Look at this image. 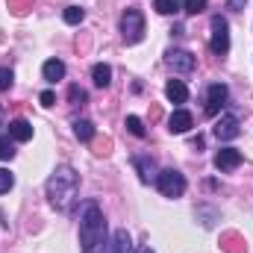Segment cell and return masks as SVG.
<instances>
[{
	"label": "cell",
	"instance_id": "obj_22",
	"mask_svg": "<svg viewBox=\"0 0 253 253\" xmlns=\"http://www.w3.org/2000/svg\"><path fill=\"white\" fill-rule=\"evenodd\" d=\"M85 97H88V94H85L80 85H71V88H68V100H71L74 106H83V103H85Z\"/></svg>",
	"mask_w": 253,
	"mask_h": 253
},
{
	"label": "cell",
	"instance_id": "obj_15",
	"mask_svg": "<svg viewBox=\"0 0 253 253\" xmlns=\"http://www.w3.org/2000/svg\"><path fill=\"white\" fill-rule=\"evenodd\" d=\"M91 80H94V85H97V88H106V85H109V83H112V68H109V65H94V68H91Z\"/></svg>",
	"mask_w": 253,
	"mask_h": 253
},
{
	"label": "cell",
	"instance_id": "obj_24",
	"mask_svg": "<svg viewBox=\"0 0 253 253\" xmlns=\"http://www.w3.org/2000/svg\"><path fill=\"white\" fill-rule=\"evenodd\" d=\"M12 80H15L12 68H0V91H9L12 88Z\"/></svg>",
	"mask_w": 253,
	"mask_h": 253
},
{
	"label": "cell",
	"instance_id": "obj_8",
	"mask_svg": "<svg viewBox=\"0 0 253 253\" xmlns=\"http://www.w3.org/2000/svg\"><path fill=\"white\" fill-rule=\"evenodd\" d=\"M212 132H215V138H221V141H230V138H236L239 132H242V126H239V118L233 115V112H227V115H221L215 126H212Z\"/></svg>",
	"mask_w": 253,
	"mask_h": 253
},
{
	"label": "cell",
	"instance_id": "obj_26",
	"mask_svg": "<svg viewBox=\"0 0 253 253\" xmlns=\"http://www.w3.org/2000/svg\"><path fill=\"white\" fill-rule=\"evenodd\" d=\"M39 100H42V106H53V103H56V94H53V91H42Z\"/></svg>",
	"mask_w": 253,
	"mask_h": 253
},
{
	"label": "cell",
	"instance_id": "obj_12",
	"mask_svg": "<svg viewBox=\"0 0 253 253\" xmlns=\"http://www.w3.org/2000/svg\"><path fill=\"white\" fill-rule=\"evenodd\" d=\"M191 126H194V118H191V112H186V109H177L171 118H168V129L171 132H189Z\"/></svg>",
	"mask_w": 253,
	"mask_h": 253
},
{
	"label": "cell",
	"instance_id": "obj_7",
	"mask_svg": "<svg viewBox=\"0 0 253 253\" xmlns=\"http://www.w3.org/2000/svg\"><path fill=\"white\" fill-rule=\"evenodd\" d=\"M227 97H230V88L224 83H212L206 88V115H218L227 106Z\"/></svg>",
	"mask_w": 253,
	"mask_h": 253
},
{
	"label": "cell",
	"instance_id": "obj_11",
	"mask_svg": "<svg viewBox=\"0 0 253 253\" xmlns=\"http://www.w3.org/2000/svg\"><path fill=\"white\" fill-rule=\"evenodd\" d=\"M9 138H12V141H30V138H33V124H30L27 118L9 121Z\"/></svg>",
	"mask_w": 253,
	"mask_h": 253
},
{
	"label": "cell",
	"instance_id": "obj_29",
	"mask_svg": "<svg viewBox=\"0 0 253 253\" xmlns=\"http://www.w3.org/2000/svg\"><path fill=\"white\" fill-rule=\"evenodd\" d=\"M0 121H3V109H0Z\"/></svg>",
	"mask_w": 253,
	"mask_h": 253
},
{
	"label": "cell",
	"instance_id": "obj_2",
	"mask_svg": "<svg viewBox=\"0 0 253 253\" xmlns=\"http://www.w3.org/2000/svg\"><path fill=\"white\" fill-rule=\"evenodd\" d=\"M77 191H80V174L71 165H62V168H56L50 174V180H47V200L59 212H68L74 206Z\"/></svg>",
	"mask_w": 253,
	"mask_h": 253
},
{
	"label": "cell",
	"instance_id": "obj_3",
	"mask_svg": "<svg viewBox=\"0 0 253 253\" xmlns=\"http://www.w3.org/2000/svg\"><path fill=\"white\" fill-rule=\"evenodd\" d=\"M121 36L126 44H138L144 39V15L141 9H124L121 15Z\"/></svg>",
	"mask_w": 253,
	"mask_h": 253
},
{
	"label": "cell",
	"instance_id": "obj_25",
	"mask_svg": "<svg viewBox=\"0 0 253 253\" xmlns=\"http://www.w3.org/2000/svg\"><path fill=\"white\" fill-rule=\"evenodd\" d=\"M12 186H15V177H12L6 168H0V194H6Z\"/></svg>",
	"mask_w": 253,
	"mask_h": 253
},
{
	"label": "cell",
	"instance_id": "obj_21",
	"mask_svg": "<svg viewBox=\"0 0 253 253\" xmlns=\"http://www.w3.org/2000/svg\"><path fill=\"white\" fill-rule=\"evenodd\" d=\"M15 156V141L9 138V135H0V159L6 162V159H12Z\"/></svg>",
	"mask_w": 253,
	"mask_h": 253
},
{
	"label": "cell",
	"instance_id": "obj_20",
	"mask_svg": "<svg viewBox=\"0 0 253 253\" xmlns=\"http://www.w3.org/2000/svg\"><path fill=\"white\" fill-rule=\"evenodd\" d=\"M126 129H129L135 138H144V135H147V129H144V124H141V118H135V115H126Z\"/></svg>",
	"mask_w": 253,
	"mask_h": 253
},
{
	"label": "cell",
	"instance_id": "obj_13",
	"mask_svg": "<svg viewBox=\"0 0 253 253\" xmlns=\"http://www.w3.org/2000/svg\"><path fill=\"white\" fill-rule=\"evenodd\" d=\"M165 97H168L171 103H186V100H189L186 83H183V80H171V83L165 85Z\"/></svg>",
	"mask_w": 253,
	"mask_h": 253
},
{
	"label": "cell",
	"instance_id": "obj_1",
	"mask_svg": "<svg viewBox=\"0 0 253 253\" xmlns=\"http://www.w3.org/2000/svg\"><path fill=\"white\" fill-rule=\"evenodd\" d=\"M80 245H83V253H103V248H106V218H103V209L94 200L83 203Z\"/></svg>",
	"mask_w": 253,
	"mask_h": 253
},
{
	"label": "cell",
	"instance_id": "obj_18",
	"mask_svg": "<svg viewBox=\"0 0 253 253\" xmlns=\"http://www.w3.org/2000/svg\"><path fill=\"white\" fill-rule=\"evenodd\" d=\"M153 9L159 15H177L183 9V0H153Z\"/></svg>",
	"mask_w": 253,
	"mask_h": 253
},
{
	"label": "cell",
	"instance_id": "obj_14",
	"mask_svg": "<svg viewBox=\"0 0 253 253\" xmlns=\"http://www.w3.org/2000/svg\"><path fill=\"white\" fill-rule=\"evenodd\" d=\"M42 77H44L47 83L62 80V77H65V62H62V59H47V62L42 65Z\"/></svg>",
	"mask_w": 253,
	"mask_h": 253
},
{
	"label": "cell",
	"instance_id": "obj_23",
	"mask_svg": "<svg viewBox=\"0 0 253 253\" xmlns=\"http://www.w3.org/2000/svg\"><path fill=\"white\" fill-rule=\"evenodd\" d=\"M206 9V0H183V12H189V15H200Z\"/></svg>",
	"mask_w": 253,
	"mask_h": 253
},
{
	"label": "cell",
	"instance_id": "obj_5",
	"mask_svg": "<svg viewBox=\"0 0 253 253\" xmlns=\"http://www.w3.org/2000/svg\"><path fill=\"white\" fill-rule=\"evenodd\" d=\"M209 50H212L215 56H224V53L230 50V24H227V18H221V15H215V18H212V39H209Z\"/></svg>",
	"mask_w": 253,
	"mask_h": 253
},
{
	"label": "cell",
	"instance_id": "obj_6",
	"mask_svg": "<svg viewBox=\"0 0 253 253\" xmlns=\"http://www.w3.org/2000/svg\"><path fill=\"white\" fill-rule=\"evenodd\" d=\"M165 65H168V68H174L177 74H189V71H194L197 59H194V53H191V50L174 47V50H168V53H165Z\"/></svg>",
	"mask_w": 253,
	"mask_h": 253
},
{
	"label": "cell",
	"instance_id": "obj_27",
	"mask_svg": "<svg viewBox=\"0 0 253 253\" xmlns=\"http://www.w3.org/2000/svg\"><path fill=\"white\" fill-rule=\"evenodd\" d=\"M245 3H248V0H227V6H230L233 12H242V9H245Z\"/></svg>",
	"mask_w": 253,
	"mask_h": 253
},
{
	"label": "cell",
	"instance_id": "obj_17",
	"mask_svg": "<svg viewBox=\"0 0 253 253\" xmlns=\"http://www.w3.org/2000/svg\"><path fill=\"white\" fill-rule=\"evenodd\" d=\"M74 135H77L80 141H91V138H94V124H91V121H85V118L74 121Z\"/></svg>",
	"mask_w": 253,
	"mask_h": 253
},
{
	"label": "cell",
	"instance_id": "obj_9",
	"mask_svg": "<svg viewBox=\"0 0 253 253\" xmlns=\"http://www.w3.org/2000/svg\"><path fill=\"white\" fill-rule=\"evenodd\" d=\"M242 165V150H236V147H221L218 153H215V168L218 171H236Z\"/></svg>",
	"mask_w": 253,
	"mask_h": 253
},
{
	"label": "cell",
	"instance_id": "obj_10",
	"mask_svg": "<svg viewBox=\"0 0 253 253\" xmlns=\"http://www.w3.org/2000/svg\"><path fill=\"white\" fill-rule=\"evenodd\" d=\"M132 165H135V171H138L141 183H153V180L159 177V168H156V162H153L150 156H144V153L132 156Z\"/></svg>",
	"mask_w": 253,
	"mask_h": 253
},
{
	"label": "cell",
	"instance_id": "obj_16",
	"mask_svg": "<svg viewBox=\"0 0 253 253\" xmlns=\"http://www.w3.org/2000/svg\"><path fill=\"white\" fill-rule=\"evenodd\" d=\"M112 253H132V242H129V233L126 230H118L112 236V245H109Z\"/></svg>",
	"mask_w": 253,
	"mask_h": 253
},
{
	"label": "cell",
	"instance_id": "obj_4",
	"mask_svg": "<svg viewBox=\"0 0 253 253\" xmlns=\"http://www.w3.org/2000/svg\"><path fill=\"white\" fill-rule=\"evenodd\" d=\"M156 189L162 197H183V191H186V177L180 174V171H174V168H165V171H159V177H156Z\"/></svg>",
	"mask_w": 253,
	"mask_h": 253
},
{
	"label": "cell",
	"instance_id": "obj_19",
	"mask_svg": "<svg viewBox=\"0 0 253 253\" xmlns=\"http://www.w3.org/2000/svg\"><path fill=\"white\" fill-rule=\"evenodd\" d=\"M83 18H85V9H80V6H68L65 9V24L77 27V24H83Z\"/></svg>",
	"mask_w": 253,
	"mask_h": 253
},
{
	"label": "cell",
	"instance_id": "obj_28",
	"mask_svg": "<svg viewBox=\"0 0 253 253\" xmlns=\"http://www.w3.org/2000/svg\"><path fill=\"white\" fill-rule=\"evenodd\" d=\"M135 253H153V248H138Z\"/></svg>",
	"mask_w": 253,
	"mask_h": 253
}]
</instances>
